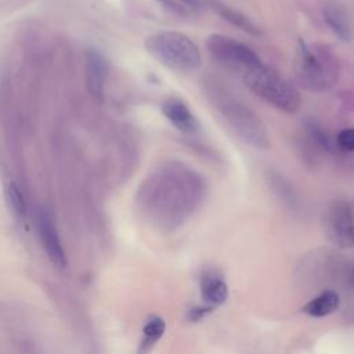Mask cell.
<instances>
[{"instance_id": "obj_12", "label": "cell", "mask_w": 354, "mask_h": 354, "mask_svg": "<svg viewBox=\"0 0 354 354\" xmlns=\"http://www.w3.org/2000/svg\"><path fill=\"white\" fill-rule=\"evenodd\" d=\"M324 18L333 33L343 41L351 40V26L346 10L337 3H328L324 7Z\"/></svg>"}, {"instance_id": "obj_2", "label": "cell", "mask_w": 354, "mask_h": 354, "mask_svg": "<svg viewBox=\"0 0 354 354\" xmlns=\"http://www.w3.org/2000/svg\"><path fill=\"white\" fill-rule=\"evenodd\" d=\"M145 50L159 64L178 72L195 71L201 66V51L198 46L184 33L163 30L148 36L144 41Z\"/></svg>"}, {"instance_id": "obj_19", "label": "cell", "mask_w": 354, "mask_h": 354, "mask_svg": "<svg viewBox=\"0 0 354 354\" xmlns=\"http://www.w3.org/2000/svg\"><path fill=\"white\" fill-rule=\"evenodd\" d=\"M162 1L166 3V4H169V6L173 7V8L183 10V11H184V8H183V6H180V3H181V4H185L187 7H198V6L201 4V0H162Z\"/></svg>"}, {"instance_id": "obj_18", "label": "cell", "mask_w": 354, "mask_h": 354, "mask_svg": "<svg viewBox=\"0 0 354 354\" xmlns=\"http://www.w3.org/2000/svg\"><path fill=\"white\" fill-rule=\"evenodd\" d=\"M213 307L210 306H198V307H192L189 311H188V319L189 321H199L201 318H203L207 313L212 311Z\"/></svg>"}, {"instance_id": "obj_3", "label": "cell", "mask_w": 354, "mask_h": 354, "mask_svg": "<svg viewBox=\"0 0 354 354\" xmlns=\"http://www.w3.org/2000/svg\"><path fill=\"white\" fill-rule=\"evenodd\" d=\"M241 76L253 93L277 109L286 113H295L300 109L301 100L297 90L263 61L242 72Z\"/></svg>"}, {"instance_id": "obj_16", "label": "cell", "mask_w": 354, "mask_h": 354, "mask_svg": "<svg viewBox=\"0 0 354 354\" xmlns=\"http://www.w3.org/2000/svg\"><path fill=\"white\" fill-rule=\"evenodd\" d=\"M6 198H7L10 209L18 217H24L25 213H26V205H25L24 195H22L19 187L15 183H12V181L8 183V185L6 188Z\"/></svg>"}, {"instance_id": "obj_1", "label": "cell", "mask_w": 354, "mask_h": 354, "mask_svg": "<svg viewBox=\"0 0 354 354\" xmlns=\"http://www.w3.org/2000/svg\"><path fill=\"white\" fill-rule=\"evenodd\" d=\"M142 202L153 217L169 227L184 223L203 195V181L191 167L169 162L155 170L142 185Z\"/></svg>"}, {"instance_id": "obj_13", "label": "cell", "mask_w": 354, "mask_h": 354, "mask_svg": "<svg viewBox=\"0 0 354 354\" xmlns=\"http://www.w3.org/2000/svg\"><path fill=\"white\" fill-rule=\"evenodd\" d=\"M340 304L339 295L333 290L322 292L319 296L310 300L301 310L311 317H325L333 313Z\"/></svg>"}, {"instance_id": "obj_7", "label": "cell", "mask_w": 354, "mask_h": 354, "mask_svg": "<svg viewBox=\"0 0 354 354\" xmlns=\"http://www.w3.org/2000/svg\"><path fill=\"white\" fill-rule=\"evenodd\" d=\"M324 227L328 238L340 248L354 245V212L344 199H335L326 207Z\"/></svg>"}, {"instance_id": "obj_8", "label": "cell", "mask_w": 354, "mask_h": 354, "mask_svg": "<svg viewBox=\"0 0 354 354\" xmlns=\"http://www.w3.org/2000/svg\"><path fill=\"white\" fill-rule=\"evenodd\" d=\"M39 231L48 259L55 267L64 268L66 266V256L61 239L58 236L57 228L47 213H41L39 217Z\"/></svg>"}, {"instance_id": "obj_15", "label": "cell", "mask_w": 354, "mask_h": 354, "mask_svg": "<svg viewBox=\"0 0 354 354\" xmlns=\"http://www.w3.org/2000/svg\"><path fill=\"white\" fill-rule=\"evenodd\" d=\"M166 329V324L160 317H152L148 319L142 329V339L140 342L137 354H148L156 342L163 336Z\"/></svg>"}, {"instance_id": "obj_5", "label": "cell", "mask_w": 354, "mask_h": 354, "mask_svg": "<svg viewBox=\"0 0 354 354\" xmlns=\"http://www.w3.org/2000/svg\"><path fill=\"white\" fill-rule=\"evenodd\" d=\"M297 82L310 91H324L337 77L336 62L328 51L314 50L304 40H299L293 62Z\"/></svg>"}, {"instance_id": "obj_4", "label": "cell", "mask_w": 354, "mask_h": 354, "mask_svg": "<svg viewBox=\"0 0 354 354\" xmlns=\"http://www.w3.org/2000/svg\"><path fill=\"white\" fill-rule=\"evenodd\" d=\"M210 97L224 120L245 142L260 151L270 148L271 141L266 124L252 108L224 91H210Z\"/></svg>"}, {"instance_id": "obj_17", "label": "cell", "mask_w": 354, "mask_h": 354, "mask_svg": "<svg viewBox=\"0 0 354 354\" xmlns=\"http://www.w3.org/2000/svg\"><path fill=\"white\" fill-rule=\"evenodd\" d=\"M336 142L340 147V149H343L346 152H354V127L343 129L337 134Z\"/></svg>"}, {"instance_id": "obj_9", "label": "cell", "mask_w": 354, "mask_h": 354, "mask_svg": "<svg viewBox=\"0 0 354 354\" xmlns=\"http://www.w3.org/2000/svg\"><path fill=\"white\" fill-rule=\"evenodd\" d=\"M162 112L166 119L183 133H194L198 130L199 123L191 109L178 98H169L162 105Z\"/></svg>"}, {"instance_id": "obj_14", "label": "cell", "mask_w": 354, "mask_h": 354, "mask_svg": "<svg viewBox=\"0 0 354 354\" xmlns=\"http://www.w3.org/2000/svg\"><path fill=\"white\" fill-rule=\"evenodd\" d=\"M202 297L210 306H218L228 297V288L223 279L214 275H206L202 279Z\"/></svg>"}, {"instance_id": "obj_6", "label": "cell", "mask_w": 354, "mask_h": 354, "mask_svg": "<svg viewBox=\"0 0 354 354\" xmlns=\"http://www.w3.org/2000/svg\"><path fill=\"white\" fill-rule=\"evenodd\" d=\"M206 47L213 59L241 73L261 61L250 47L221 33L210 35Z\"/></svg>"}, {"instance_id": "obj_11", "label": "cell", "mask_w": 354, "mask_h": 354, "mask_svg": "<svg viewBox=\"0 0 354 354\" xmlns=\"http://www.w3.org/2000/svg\"><path fill=\"white\" fill-rule=\"evenodd\" d=\"M207 4L209 7L217 12L223 19L228 21L230 24H232L234 26L239 28L241 30L249 33V35H253V36H260L263 32L260 29V26L253 22L246 14H243L242 11L239 10H235L218 0H207Z\"/></svg>"}, {"instance_id": "obj_10", "label": "cell", "mask_w": 354, "mask_h": 354, "mask_svg": "<svg viewBox=\"0 0 354 354\" xmlns=\"http://www.w3.org/2000/svg\"><path fill=\"white\" fill-rule=\"evenodd\" d=\"M105 77H106V62L104 57L100 53L90 50L86 55L87 87L90 93L98 100L102 98V94H104Z\"/></svg>"}]
</instances>
